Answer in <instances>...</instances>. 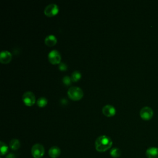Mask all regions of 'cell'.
Returning <instances> with one entry per match:
<instances>
[{
    "label": "cell",
    "mask_w": 158,
    "mask_h": 158,
    "mask_svg": "<svg viewBox=\"0 0 158 158\" xmlns=\"http://www.w3.org/2000/svg\"><path fill=\"white\" fill-rule=\"evenodd\" d=\"M112 145V141L109 136L101 135L97 138L95 141V148L98 152H105Z\"/></svg>",
    "instance_id": "cell-1"
},
{
    "label": "cell",
    "mask_w": 158,
    "mask_h": 158,
    "mask_svg": "<svg viewBox=\"0 0 158 158\" xmlns=\"http://www.w3.org/2000/svg\"><path fill=\"white\" fill-rule=\"evenodd\" d=\"M67 94L72 100L77 101L81 99L83 96V91L78 86H71L67 91Z\"/></svg>",
    "instance_id": "cell-2"
},
{
    "label": "cell",
    "mask_w": 158,
    "mask_h": 158,
    "mask_svg": "<svg viewBox=\"0 0 158 158\" xmlns=\"http://www.w3.org/2000/svg\"><path fill=\"white\" fill-rule=\"evenodd\" d=\"M31 152L34 158H41L44 154V148L42 144L36 143L32 146Z\"/></svg>",
    "instance_id": "cell-3"
},
{
    "label": "cell",
    "mask_w": 158,
    "mask_h": 158,
    "mask_svg": "<svg viewBox=\"0 0 158 158\" xmlns=\"http://www.w3.org/2000/svg\"><path fill=\"white\" fill-rule=\"evenodd\" d=\"M48 60L52 64H59L60 62L61 56L60 52L56 50H52L48 53Z\"/></svg>",
    "instance_id": "cell-4"
},
{
    "label": "cell",
    "mask_w": 158,
    "mask_h": 158,
    "mask_svg": "<svg viewBox=\"0 0 158 158\" xmlns=\"http://www.w3.org/2000/svg\"><path fill=\"white\" fill-rule=\"evenodd\" d=\"M22 100L25 105L31 106L35 102V96L33 92L28 91L23 93L22 96Z\"/></svg>",
    "instance_id": "cell-5"
},
{
    "label": "cell",
    "mask_w": 158,
    "mask_h": 158,
    "mask_svg": "<svg viewBox=\"0 0 158 158\" xmlns=\"http://www.w3.org/2000/svg\"><path fill=\"white\" fill-rule=\"evenodd\" d=\"M59 12V7L56 4L51 3L46 6L44 10V14L48 17L56 15Z\"/></svg>",
    "instance_id": "cell-6"
},
{
    "label": "cell",
    "mask_w": 158,
    "mask_h": 158,
    "mask_svg": "<svg viewBox=\"0 0 158 158\" xmlns=\"http://www.w3.org/2000/svg\"><path fill=\"white\" fill-rule=\"evenodd\" d=\"M139 114L141 118L144 120H149L153 116V110L150 107L145 106L141 109Z\"/></svg>",
    "instance_id": "cell-7"
},
{
    "label": "cell",
    "mask_w": 158,
    "mask_h": 158,
    "mask_svg": "<svg viewBox=\"0 0 158 158\" xmlns=\"http://www.w3.org/2000/svg\"><path fill=\"white\" fill-rule=\"evenodd\" d=\"M102 114L107 117H112L116 113V110L115 107L110 104H107L104 106L102 109Z\"/></svg>",
    "instance_id": "cell-8"
},
{
    "label": "cell",
    "mask_w": 158,
    "mask_h": 158,
    "mask_svg": "<svg viewBox=\"0 0 158 158\" xmlns=\"http://www.w3.org/2000/svg\"><path fill=\"white\" fill-rule=\"evenodd\" d=\"M12 59V54L8 51H2L0 54V62L2 64H7Z\"/></svg>",
    "instance_id": "cell-9"
},
{
    "label": "cell",
    "mask_w": 158,
    "mask_h": 158,
    "mask_svg": "<svg viewBox=\"0 0 158 158\" xmlns=\"http://www.w3.org/2000/svg\"><path fill=\"white\" fill-rule=\"evenodd\" d=\"M146 156L148 158H158V148H149L146 151Z\"/></svg>",
    "instance_id": "cell-10"
},
{
    "label": "cell",
    "mask_w": 158,
    "mask_h": 158,
    "mask_svg": "<svg viewBox=\"0 0 158 158\" xmlns=\"http://www.w3.org/2000/svg\"><path fill=\"white\" fill-rule=\"evenodd\" d=\"M48 154L51 158H57L60 154V149L57 146H52L49 149Z\"/></svg>",
    "instance_id": "cell-11"
},
{
    "label": "cell",
    "mask_w": 158,
    "mask_h": 158,
    "mask_svg": "<svg viewBox=\"0 0 158 158\" xmlns=\"http://www.w3.org/2000/svg\"><path fill=\"white\" fill-rule=\"evenodd\" d=\"M44 43L48 46H53L57 43V38L53 35H49L45 38Z\"/></svg>",
    "instance_id": "cell-12"
},
{
    "label": "cell",
    "mask_w": 158,
    "mask_h": 158,
    "mask_svg": "<svg viewBox=\"0 0 158 158\" xmlns=\"http://www.w3.org/2000/svg\"><path fill=\"white\" fill-rule=\"evenodd\" d=\"M20 146V143L19 139H12L9 143V147L11 149L14 151H16L19 149Z\"/></svg>",
    "instance_id": "cell-13"
},
{
    "label": "cell",
    "mask_w": 158,
    "mask_h": 158,
    "mask_svg": "<svg viewBox=\"0 0 158 158\" xmlns=\"http://www.w3.org/2000/svg\"><path fill=\"white\" fill-rule=\"evenodd\" d=\"M110 155L114 158H117L121 155V151L117 148H112L110 151Z\"/></svg>",
    "instance_id": "cell-14"
},
{
    "label": "cell",
    "mask_w": 158,
    "mask_h": 158,
    "mask_svg": "<svg viewBox=\"0 0 158 158\" xmlns=\"http://www.w3.org/2000/svg\"><path fill=\"white\" fill-rule=\"evenodd\" d=\"M70 77H71L72 81H77L78 80H79L81 78V74L79 71L75 70L74 72H72Z\"/></svg>",
    "instance_id": "cell-15"
},
{
    "label": "cell",
    "mask_w": 158,
    "mask_h": 158,
    "mask_svg": "<svg viewBox=\"0 0 158 158\" xmlns=\"http://www.w3.org/2000/svg\"><path fill=\"white\" fill-rule=\"evenodd\" d=\"M0 151H1V156H4V155L6 154V153L8 152L7 146L2 141L0 142Z\"/></svg>",
    "instance_id": "cell-16"
},
{
    "label": "cell",
    "mask_w": 158,
    "mask_h": 158,
    "mask_svg": "<svg viewBox=\"0 0 158 158\" xmlns=\"http://www.w3.org/2000/svg\"><path fill=\"white\" fill-rule=\"evenodd\" d=\"M48 103V100L45 97H41L37 100V104L40 107H44Z\"/></svg>",
    "instance_id": "cell-17"
},
{
    "label": "cell",
    "mask_w": 158,
    "mask_h": 158,
    "mask_svg": "<svg viewBox=\"0 0 158 158\" xmlns=\"http://www.w3.org/2000/svg\"><path fill=\"white\" fill-rule=\"evenodd\" d=\"M72 79H71V77H69V76H64L63 78H62V82L64 85H65L66 86H69L72 83Z\"/></svg>",
    "instance_id": "cell-18"
},
{
    "label": "cell",
    "mask_w": 158,
    "mask_h": 158,
    "mask_svg": "<svg viewBox=\"0 0 158 158\" xmlns=\"http://www.w3.org/2000/svg\"><path fill=\"white\" fill-rule=\"evenodd\" d=\"M58 68L61 71H65L67 69V65L64 62H60L59 64V65H58Z\"/></svg>",
    "instance_id": "cell-19"
},
{
    "label": "cell",
    "mask_w": 158,
    "mask_h": 158,
    "mask_svg": "<svg viewBox=\"0 0 158 158\" xmlns=\"http://www.w3.org/2000/svg\"><path fill=\"white\" fill-rule=\"evenodd\" d=\"M6 158H16V157H15V156L14 154L10 153L8 155H7Z\"/></svg>",
    "instance_id": "cell-20"
}]
</instances>
